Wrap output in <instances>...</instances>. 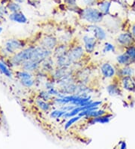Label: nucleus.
Here are the masks:
<instances>
[{"label": "nucleus", "mask_w": 135, "mask_h": 149, "mask_svg": "<svg viewBox=\"0 0 135 149\" xmlns=\"http://www.w3.org/2000/svg\"><path fill=\"white\" fill-rule=\"evenodd\" d=\"M103 17L104 15L100 10L92 8H87L82 12V18L92 24L100 23L103 20Z\"/></svg>", "instance_id": "nucleus-1"}, {"label": "nucleus", "mask_w": 135, "mask_h": 149, "mask_svg": "<svg viewBox=\"0 0 135 149\" xmlns=\"http://www.w3.org/2000/svg\"><path fill=\"white\" fill-rule=\"evenodd\" d=\"M34 48L35 47L31 46V47L22 50L18 53L15 54L11 59L12 64L15 65H21L26 61L30 60Z\"/></svg>", "instance_id": "nucleus-2"}, {"label": "nucleus", "mask_w": 135, "mask_h": 149, "mask_svg": "<svg viewBox=\"0 0 135 149\" xmlns=\"http://www.w3.org/2000/svg\"><path fill=\"white\" fill-rule=\"evenodd\" d=\"M51 55H52V51H51V50L47 49L42 46L35 47L30 60L34 61V62L42 63L44 60L50 57Z\"/></svg>", "instance_id": "nucleus-3"}, {"label": "nucleus", "mask_w": 135, "mask_h": 149, "mask_svg": "<svg viewBox=\"0 0 135 149\" xmlns=\"http://www.w3.org/2000/svg\"><path fill=\"white\" fill-rule=\"evenodd\" d=\"M84 52L85 50L83 49V47L78 45L72 47L70 51H68V56L72 63L78 62L83 58V56H84Z\"/></svg>", "instance_id": "nucleus-4"}, {"label": "nucleus", "mask_w": 135, "mask_h": 149, "mask_svg": "<svg viewBox=\"0 0 135 149\" xmlns=\"http://www.w3.org/2000/svg\"><path fill=\"white\" fill-rule=\"evenodd\" d=\"M24 47V43L23 41L18 39H9L6 43L5 50L9 54H15L17 50L22 49Z\"/></svg>", "instance_id": "nucleus-5"}, {"label": "nucleus", "mask_w": 135, "mask_h": 149, "mask_svg": "<svg viewBox=\"0 0 135 149\" xmlns=\"http://www.w3.org/2000/svg\"><path fill=\"white\" fill-rule=\"evenodd\" d=\"M83 41L84 43L85 51L88 54H92L96 47L97 39L94 36H89L87 35L83 36Z\"/></svg>", "instance_id": "nucleus-6"}, {"label": "nucleus", "mask_w": 135, "mask_h": 149, "mask_svg": "<svg viewBox=\"0 0 135 149\" xmlns=\"http://www.w3.org/2000/svg\"><path fill=\"white\" fill-rule=\"evenodd\" d=\"M134 39L132 34L128 33H122L117 37V42L120 45L125 46V47H130L132 45V44L134 42Z\"/></svg>", "instance_id": "nucleus-7"}, {"label": "nucleus", "mask_w": 135, "mask_h": 149, "mask_svg": "<svg viewBox=\"0 0 135 149\" xmlns=\"http://www.w3.org/2000/svg\"><path fill=\"white\" fill-rule=\"evenodd\" d=\"M57 44L58 41L55 37L52 36H47L42 39L41 45H42V47L52 51L53 49L56 48Z\"/></svg>", "instance_id": "nucleus-8"}, {"label": "nucleus", "mask_w": 135, "mask_h": 149, "mask_svg": "<svg viewBox=\"0 0 135 149\" xmlns=\"http://www.w3.org/2000/svg\"><path fill=\"white\" fill-rule=\"evenodd\" d=\"M101 72L103 76L106 78H113L116 74L115 68L109 63H105L101 65Z\"/></svg>", "instance_id": "nucleus-9"}, {"label": "nucleus", "mask_w": 135, "mask_h": 149, "mask_svg": "<svg viewBox=\"0 0 135 149\" xmlns=\"http://www.w3.org/2000/svg\"><path fill=\"white\" fill-rule=\"evenodd\" d=\"M91 30L93 32L94 37L97 39L98 41H103L105 40L107 38V34L105 31L101 26L96 25V24H92V25L89 26Z\"/></svg>", "instance_id": "nucleus-10"}, {"label": "nucleus", "mask_w": 135, "mask_h": 149, "mask_svg": "<svg viewBox=\"0 0 135 149\" xmlns=\"http://www.w3.org/2000/svg\"><path fill=\"white\" fill-rule=\"evenodd\" d=\"M122 83H123V88L126 90V91H135V82L133 80V78H132V76L123 77V80H122Z\"/></svg>", "instance_id": "nucleus-11"}, {"label": "nucleus", "mask_w": 135, "mask_h": 149, "mask_svg": "<svg viewBox=\"0 0 135 149\" xmlns=\"http://www.w3.org/2000/svg\"><path fill=\"white\" fill-rule=\"evenodd\" d=\"M9 18L12 21L15 22V23H18V24H26L27 20H28L26 17L20 11L14 12L11 14L10 16H9Z\"/></svg>", "instance_id": "nucleus-12"}, {"label": "nucleus", "mask_w": 135, "mask_h": 149, "mask_svg": "<svg viewBox=\"0 0 135 149\" xmlns=\"http://www.w3.org/2000/svg\"><path fill=\"white\" fill-rule=\"evenodd\" d=\"M22 68L26 70V71L28 72H33L35 70H37V69H39V67L41 66V63H36L33 61V60H27L25 63L22 64Z\"/></svg>", "instance_id": "nucleus-13"}, {"label": "nucleus", "mask_w": 135, "mask_h": 149, "mask_svg": "<svg viewBox=\"0 0 135 149\" xmlns=\"http://www.w3.org/2000/svg\"><path fill=\"white\" fill-rule=\"evenodd\" d=\"M112 115H104L101 116L96 117V118H91V120H89L90 124H105L109 123L110 120V118Z\"/></svg>", "instance_id": "nucleus-14"}, {"label": "nucleus", "mask_w": 135, "mask_h": 149, "mask_svg": "<svg viewBox=\"0 0 135 149\" xmlns=\"http://www.w3.org/2000/svg\"><path fill=\"white\" fill-rule=\"evenodd\" d=\"M107 91L109 93V95L111 96H118L121 93L120 90H119V87L115 84H111L107 87Z\"/></svg>", "instance_id": "nucleus-15"}, {"label": "nucleus", "mask_w": 135, "mask_h": 149, "mask_svg": "<svg viewBox=\"0 0 135 149\" xmlns=\"http://www.w3.org/2000/svg\"><path fill=\"white\" fill-rule=\"evenodd\" d=\"M110 4H111V2H109V1H105L99 5V10L104 15H107L109 14Z\"/></svg>", "instance_id": "nucleus-16"}, {"label": "nucleus", "mask_w": 135, "mask_h": 149, "mask_svg": "<svg viewBox=\"0 0 135 149\" xmlns=\"http://www.w3.org/2000/svg\"><path fill=\"white\" fill-rule=\"evenodd\" d=\"M117 62L119 63L120 65H128L131 62V58H130L128 55L127 54H120L116 57Z\"/></svg>", "instance_id": "nucleus-17"}, {"label": "nucleus", "mask_w": 135, "mask_h": 149, "mask_svg": "<svg viewBox=\"0 0 135 149\" xmlns=\"http://www.w3.org/2000/svg\"><path fill=\"white\" fill-rule=\"evenodd\" d=\"M42 69L45 71H52L53 70V61L51 59V56L44 60L42 63Z\"/></svg>", "instance_id": "nucleus-18"}, {"label": "nucleus", "mask_w": 135, "mask_h": 149, "mask_svg": "<svg viewBox=\"0 0 135 149\" xmlns=\"http://www.w3.org/2000/svg\"><path fill=\"white\" fill-rule=\"evenodd\" d=\"M36 104L39 107V109H41L44 111H48L50 110V109H51L50 104L47 101H44V100H42V99L37 100L36 101Z\"/></svg>", "instance_id": "nucleus-19"}, {"label": "nucleus", "mask_w": 135, "mask_h": 149, "mask_svg": "<svg viewBox=\"0 0 135 149\" xmlns=\"http://www.w3.org/2000/svg\"><path fill=\"white\" fill-rule=\"evenodd\" d=\"M134 74V70L129 66H125L123 69H121L119 70V74L121 76L125 77V76H132V74Z\"/></svg>", "instance_id": "nucleus-20"}, {"label": "nucleus", "mask_w": 135, "mask_h": 149, "mask_svg": "<svg viewBox=\"0 0 135 149\" xmlns=\"http://www.w3.org/2000/svg\"><path fill=\"white\" fill-rule=\"evenodd\" d=\"M67 111L65 110H62V109H56V110H54V111H51V118H53V119H57V118H60L61 117H63V115H65Z\"/></svg>", "instance_id": "nucleus-21"}, {"label": "nucleus", "mask_w": 135, "mask_h": 149, "mask_svg": "<svg viewBox=\"0 0 135 149\" xmlns=\"http://www.w3.org/2000/svg\"><path fill=\"white\" fill-rule=\"evenodd\" d=\"M0 71L8 78H11V76H12L11 71L7 67V65L2 62H0Z\"/></svg>", "instance_id": "nucleus-22"}, {"label": "nucleus", "mask_w": 135, "mask_h": 149, "mask_svg": "<svg viewBox=\"0 0 135 149\" xmlns=\"http://www.w3.org/2000/svg\"><path fill=\"white\" fill-rule=\"evenodd\" d=\"M80 118H81V117H80L79 115H78V116L76 115V116H74V117H71V118H70V119H69V120L67 121L66 124H65V130L69 129L70 127H71V126L73 125L74 123H75V122L78 121V120H79Z\"/></svg>", "instance_id": "nucleus-23"}, {"label": "nucleus", "mask_w": 135, "mask_h": 149, "mask_svg": "<svg viewBox=\"0 0 135 149\" xmlns=\"http://www.w3.org/2000/svg\"><path fill=\"white\" fill-rule=\"evenodd\" d=\"M18 78H20V80L23 79H29V78H33V75L31 73H29L28 71H21L17 73Z\"/></svg>", "instance_id": "nucleus-24"}, {"label": "nucleus", "mask_w": 135, "mask_h": 149, "mask_svg": "<svg viewBox=\"0 0 135 149\" xmlns=\"http://www.w3.org/2000/svg\"><path fill=\"white\" fill-rule=\"evenodd\" d=\"M116 50L115 46L112 44L109 43V42H107L105 43V47L103 48V52L104 53H108V52H114Z\"/></svg>", "instance_id": "nucleus-25"}, {"label": "nucleus", "mask_w": 135, "mask_h": 149, "mask_svg": "<svg viewBox=\"0 0 135 149\" xmlns=\"http://www.w3.org/2000/svg\"><path fill=\"white\" fill-rule=\"evenodd\" d=\"M126 54L128 55L131 60L135 61V46H130L128 47V49L126 51Z\"/></svg>", "instance_id": "nucleus-26"}, {"label": "nucleus", "mask_w": 135, "mask_h": 149, "mask_svg": "<svg viewBox=\"0 0 135 149\" xmlns=\"http://www.w3.org/2000/svg\"><path fill=\"white\" fill-rule=\"evenodd\" d=\"M8 8L12 13L18 12V11H20V6L17 2V3H10L8 6Z\"/></svg>", "instance_id": "nucleus-27"}, {"label": "nucleus", "mask_w": 135, "mask_h": 149, "mask_svg": "<svg viewBox=\"0 0 135 149\" xmlns=\"http://www.w3.org/2000/svg\"><path fill=\"white\" fill-rule=\"evenodd\" d=\"M21 84L26 87H33L35 84V81L33 78H29V79H23L21 80Z\"/></svg>", "instance_id": "nucleus-28"}, {"label": "nucleus", "mask_w": 135, "mask_h": 149, "mask_svg": "<svg viewBox=\"0 0 135 149\" xmlns=\"http://www.w3.org/2000/svg\"><path fill=\"white\" fill-rule=\"evenodd\" d=\"M39 96L41 97V99L44 101H48V100H51V95L48 93V91H42L40 93Z\"/></svg>", "instance_id": "nucleus-29"}, {"label": "nucleus", "mask_w": 135, "mask_h": 149, "mask_svg": "<svg viewBox=\"0 0 135 149\" xmlns=\"http://www.w3.org/2000/svg\"><path fill=\"white\" fill-rule=\"evenodd\" d=\"M45 86H46V88H47V90L48 91V90L51 89V88H53V84L52 82H46V84H45Z\"/></svg>", "instance_id": "nucleus-30"}, {"label": "nucleus", "mask_w": 135, "mask_h": 149, "mask_svg": "<svg viewBox=\"0 0 135 149\" xmlns=\"http://www.w3.org/2000/svg\"><path fill=\"white\" fill-rule=\"evenodd\" d=\"M119 147H120L121 149H125L126 148H127V146H126L125 142H121Z\"/></svg>", "instance_id": "nucleus-31"}, {"label": "nucleus", "mask_w": 135, "mask_h": 149, "mask_svg": "<svg viewBox=\"0 0 135 149\" xmlns=\"http://www.w3.org/2000/svg\"><path fill=\"white\" fill-rule=\"evenodd\" d=\"M132 36H134V38H135V24L132 26Z\"/></svg>", "instance_id": "nucleus-32"}, {"label": "nucleus", "mask_w": 135, "mask_h": 149, "mask_svg": "<svg viewBox=\"0 0 135 149\" xmlns=\"http://www.w3.org/2000/svg\"><path fill=\"white\" fill-rule=\"evenodd\" d=\"M17 3H23L24 2V0H15Z\"/></svg>", "instance_id": "nucleus-33"}, {"label": "nucleus", "mask_w": 135, "mask_h": 149, "mask_svg": "<svg viewBox=\"0 0 135 149\" xmlns=\"http://www.w3.org/2000/svg\"><path fill=\"white\" fill-rule=\"evenodd\" d=\"M2 32V27H0V33Z\"/></svg>", "instance_id": "nucleus-34"}]
</instances>
